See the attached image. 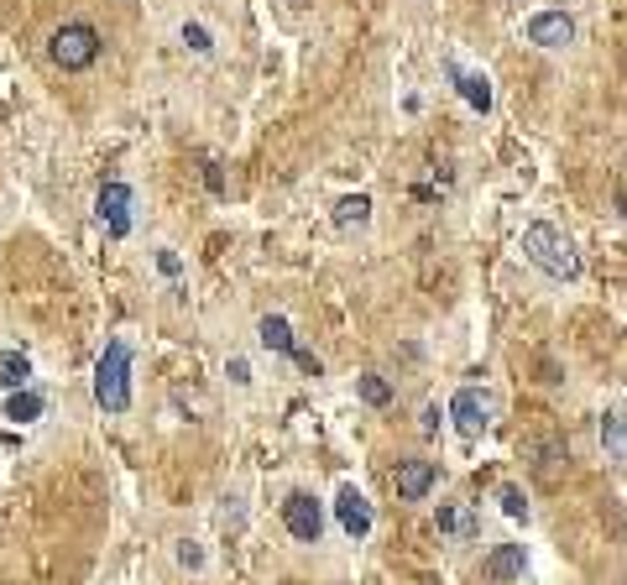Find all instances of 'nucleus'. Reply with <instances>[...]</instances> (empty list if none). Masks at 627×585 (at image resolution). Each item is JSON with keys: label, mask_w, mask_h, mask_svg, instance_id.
<instances>
[{"label": "nucleus", "mask_w": 627, "mask_h": 585, "mask_svg": "<svg viewBox=\"0 0 627 585\" xmlns=\"http://www.w3.org/2000/svg\"><path fill=\"white\" fill-rule=\"evenodd\" d=\"M257 340L272 350V356H293V350H298V340H293V324H288L283 314H267V319L257 324Z\"/></svg>", "instance_id": "4468645a"}, {"label": "nucleus", "mask_w": 627, "mask_h": 585, "mask_svg": "<svg viewBox=\"0 0 627 585\" xmlns=\"http://www.w3.org/2000/svg\"><path fill=\"white\" fill-rule=\"evenodd\" d=\"M356 392H361V403H371V408H387L392 403V382H382V377H361Z\"/></svg>", "instance_id": "6ab92c4d"}, {"label": "nucleus", "mask_w": 627, "mask_h": 585, "mask_svg": "<svg viewBox=\"0 0 627 585\" xmlns=\"http://www.w3.org/2000/svg\"><path fill=\"white\" fill-rule=\"evenodd\" d=\"M523 256H528V267H539L544 277H554V283H575V277H580L575 241L565 236V230L544 225V220L523 230Z\"/></svg>", "instance_id": "f257e3e1"}, {"label": "nucleus", "mask_w": 627, "mask_h": 585, "mask_svg": "<svg viewBox=\"0 0 627 585\" xmlns=\"http://www.w3.org/2000/svg\"><path fill=\"white\" fill-rule=\"evenodd\" d=\"M173 559H178V570H204V549L194 544V538H178Z\"/></svg>", "instance_id": "412c9836"}, {"label": "nucleus", "mask_w": 627, "mask_h": 585, "mask_svg": "<svg viewBox=\"0 0 627 585\" xmlns=\"http://www.w3.org/2000/svg\"><path fill=\"white\" fill-rule=\"evenodd\" d=\"M523 32H528L533 48L554 53V48H570V42H575V16L570 11H533Z\"/></svg>", "instance_id": "423d86ee"}, {"label": "nucleus", "mask_w": 627, "mask_h": 585, "mask_svg": "<svg viewBox=\"0 0 627 585\" xmlns=\"http://www.w3.org/2000/svg\"><path fill=\"white\" fill-rule=\"evenodd\" d=\"M523 565H528V554H523V544H497L492 554L481 559V575L492 580V585H513L518 575H523Z\"/></svg>", "instance_id": "9b49d317"}, {"label": "nucleus", "mask_w": 627, "mask_h": 585, "mask_svg": "<svg viewBox=\"0 0 627 585\" xmlns=\"http://www.w3.org/2000/svg\"><path fill=\"white\" fill-rule=\"evenodd\" d=\"M95 215H100V225L110 230L115 241L131 236V189H126V183H105L100 199H95Z\"/></svg>", "instance_id": "0eeeda50"}, {"label": "nucleus", "mask_w": 627, "mask_h": 585, "mask_svg": "<svg viewBox=\"0 0 627 585\" xmlns=\"http://www.w3.org/2000/svg\"><path fill=\"white\" fill-rule=\"evenodd\" d=\"M439 481V465L434 460H403L398 465V497L403 502H424Z\"/></svg>", "instance_id": "9d476101"}, {"label": "nucleus", "mask_w": 627, "mask_h": 585, "mask_svg": "<svg viewBox=\"0 0 627 585\" xmlns=\"http://www.w3.org/2000/svg\"><path fill=\"white\" fill-rule=\"evenodd\" d=\"M293 361H298V366H304V371H309V377H319V371H324V366H319V356H309V350H293Z\"/></svg>", "instance_id": "b1692460"}, {"label": "nucleus", "mask_w": 627, "mask_h": 585, "mask_svg": "<svg viewBox=\"0 0 627 585\" xmlns=\"http://www.w3.org/2000/svg\"><path fill=\"white\" fill-rule=\"evenodd\" d=\"M105 48L100 27H89V21H63V27L48 37V58L63 68V74H84V68H95Z\"/></svg>", "instance_id": "7ed1b4c3"}, {"label": "nucleus", "mask_w": 627, "mask_h": 585, "mask_svg": "<svg viewBox=\"0 0 627 585\" xmlns=\"http://www.w3.org/2000/svg\"><path fill=\"white\" fill-rule=\"evenodd\" d=\"M283 528L298 538V544H319V538H324L319 497H309V491H288V497H283Z\"/></svg>", "instance_id": "39448f33"}, {"label": "nucleus", "mask_w": 627, "mask_h": 585, "mask_svg": "<svg viewBox=\"0 0 627 585\" xmlns=\"http://www.w3.org/2000/svg\"><path fill=\"white\" fill-rule=\"evenodd\" d=\"M528 455H533V476L549 481V486L570 471V450H565V439H533V444H528Z\"/></svg>", "instance_id": "1a4fd4ad"}, {"label": "nucleus", "mask_w": 627, "mask_h": 585, "mask_svg": "<svg viewBox=\"0 0 627 585\" xmlns=\"http://www.w3.org/2000/svg\"><path fill=\"white\" fill-rule=\"evenodd\" d=\"M42 408H48V403H42V392L16 387V392H11V403H6V418H11V424H37Z\"/></svg>", "instance_id": "2eb2a0df"}, {"label": "nucleus", "mask_w": 627, "mask_h": 585, "mask_svg": "<svg viewBox=\"0 0 627 585\" xmlns=\"http://www.w3.org/2000/svg\"><path fill=\"white\" fill-rule=\"evenodd\" d=\"M183 48H189V53H209V48H215V37H209V27H199V21H183Z\"/></svg>", "instance_id": "aec40b11"}, {"label": "nucleus", "mask_w": 627, "mask_h": 585, "mask_svg": "<svg viewBox=\"0 0 627 585\" xmlns=\"http://www.w3.org/2000/svg\"><path fill=\"white\" fill-rule=\"evenodd\" d=\"M95 403L105 413H126L131 408V340H110L105 356L95 361Z\"/></svg>", "instance_id": "f03ea898"}, {"label": "nucleus", "mask_w": 627, "mask_h": 585, "mask_svg": "<svg viewBox=\"0 0 627 585\" xmlns=\"http://www.w3.org/2000/svg\"><path fill=\"white\" fill-rule=\"evenodd\" d=\"M32 382V361L21 356V350H0V387L16 392V387H27Z\"/></svg>", "instance_id": "dca6fc26"}, {"label": "nucleus", "mask_w": 627, "mask_h": 585, "mask_svg": "<svg viewBox=\"0 0 627 585\" xmlns=\"http://www.w3.org/2000/svg\"><path fill=\"white\" fill-rule=\"evenodd\" d=\"M445 74L455 79V89H460V100H466L471 110H492V84H486V74H471V68H460V63H445Z\"/></svg>", "instance_id": "f8f14e48"}, {"label": "nucleus", "mask_w": 627, "mask_h": 585, "mask_svg": "<svg viewBox=\"0 0 627 585\" xmlns=\"http://www.w3.org/2000/svg\"><path fill=\"white\" fill-rule=\"evenodd\" d=\"M157 272H162V277H178V272H183V262H178L173 251H157Z\"/></svg>", "instance_id": "5701e85b"}, {"label": "nucleus", "mask_w": 627, "mask_h": 585, "mask_svg": "<svg viewBox=\"0 0 627 585\" xmlns=\"http://www.w3.org/2000/svg\"><path fill=\"white\" fill-rule=\"evenodd\" d=\"M492 413H497V403H492V392H481V387H460L450 397V418L466 439H481L486 429H492Z\"/></svg>", "instance_id": "20e7f679"}, {"label": "nucleus", "mask_w": 627, "mask_h": 585, "mask_svg": "<svg viewBox=\"0 0 627 585\" xmlns=\"http://www.w3.org/2000/svg\"><path fill=\"white\" fill-rule=\"evenodd\" d=\"M601 450H607V460L627 465V408L601 413Z\"/></svg>", "instance_id": "ddd939ff"}, {"label": "nucleus", "mask_w": 627, "mask_h": 585, "mask_svg": "<svg viewBox=\"0 0 627 585\" xmlns=\"http://www.w3.org/2000/svg\"><path fill=\"white\" fill-rule=\"evenodd\" d=\"M225 377L236 382V387H246V382H251V366H246L241 356H230V361H225Z\"/></svg>", "instance_id": "4be33fe9"}, {"label": "nucleus", "mask_w": 627, "mask_h": 585, "mask_svg": "<svg viewBox=\"0 0 627 585\" xmlns=\"http://www.w3.org/2000/svg\"><path fill=\"white\" fill-rule=\"evenodd\" d=\"M497 502H502V512H507L513 523H528V497H523V491H518L513 481H507V486H497Z\"/></svg>", "instance_id": "a211bd4d"}, {"label": "nucleus", "mask_w": 627, "mask_h": 585, "mask_svg": "<svg viewBox=\"0 0 627 585\" xmlns=\"http://www.w3.org/2000/svg\"><path fill=\"white\" fill-rule=\"evenodd\" d=\"M335 518H340V528L351 538H366L371 533V502L361 497L356 486H340L335 491Z\"/></svg>", "instance_id": "6e6552de"}, {"label": "nucleus", "mask_w": 627, "mask_h": 585, "mask_svg": "<svg viewBox=\"0 0 627 585\" xmlns=\"http://www.w3.org/2000/svg\"><path fill=\"white\" fill-rule=\"evenodd\" d=\"M371 220V199L366 194H345L340 204H335V225L340 230H361Z\"/></svg>", "instance_id": "f3484780"}]
</instances>
